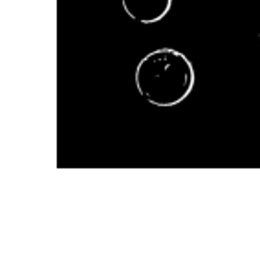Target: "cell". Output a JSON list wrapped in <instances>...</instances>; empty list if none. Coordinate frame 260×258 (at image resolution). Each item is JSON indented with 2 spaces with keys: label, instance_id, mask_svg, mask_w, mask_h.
Listing matches in <instances>:
<instances>
[{
  "label": "cell",
  "instance_id": "1",
  "mask_svg": "<svg viewBox=\"0 0 260 258\" xmlns=\"http://www.w3.org/2000/svg\"><path fill=\"white\" fill-rule=\"evenodd\" d=\"M134 81L145 101L154 106L171 108L190 95L196 74L185 53L174 48H159L138 62Z\"/></svg>",
  "mask_w": 260,
  "mask_h": 258
},
{
  "label": "cell",
  "instance_id": "2",
  "mask_svg": "<svg viewBox=\"0 0 260 258\" xmlns=\"http://www.w3.org/2000/svg\"><path fill=\"white\" fill-rule=\"evenodd\" d=\"M121 4L132 20L140 24H154L167 17L172 0H121Z\"/></svg>",
  "mask_w": 260,
  "mask_h": 258
}]
</instances>
